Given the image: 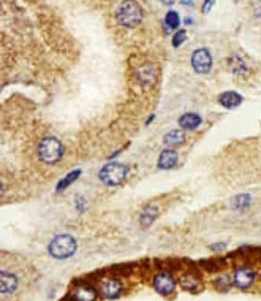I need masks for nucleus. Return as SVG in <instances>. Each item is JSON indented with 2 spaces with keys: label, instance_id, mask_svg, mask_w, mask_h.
<instances>
[{
  "label": "nucleus",
  "instance_id": "obj_1",
  "mask_svg": "<svg viewBox=\"0 0 261 301\" xmlns=\"http://www.w3.org/2000/svg\"><path fill=\"white\" fill-rule=\"evenodd\" d=\"M116 19L122 27L133 29L143 21V8L136 0H124L116 10Z\"/></svg>",
  "mask_w": 261,
  "mask_h": 301
},
{
  "label": "nucleus",
  "instance_id": "obj_2",
  "mask_svg": "<svg viewBox=\"0 0 261 301\" xmlns=\"http://www.w3.org/2000/svg\"><path fill=\"white\" fill-rule=\"evenodd\" d=\"M49 254L57 260H65L75 255V252L78 251V243L76 239L71 235H57L51 239V243L48 246Z\"/></svg>",
  "mask_w": 261,
  "mask_h": 301
},
{
  "label": "nucleus",
  "instance_id": "obj_3",
  "mask_svg": "<svg viewBox=\"0 0 261 301\" xmlns=\"http://www.w3.org/2000/svg\"><path fill=\"white\" fill-rule=\"evenodd\" d=\"M64 156V144L56 137H44L38 144V157L48 165L57 163Z\"/></svg>",
  "mask_w": 261,
  "mask_h": 301
},
{
  "label": "nucleus",
  "instance_id": "obj_4",
  "mask_svg": "<svg viewBox=\"0 0 261 301\" xmlns=\"http://www.w3.org/2000/svg\"><path fill=\"white\" fill-rule=\"evenodd\" d=\"M129 176V166L119 162H111L106 163L102 170L98 173V178L103 184L114 187V185H120Z\"/></svg>",
  "mask_w": 261,
  "mask_h": 301
},
{
  "label": "nucleus",
  "instance_id": "obj_5",
  "mask_svg": "<svg viewBox=\"0 0 261 301\" xmlns=\"http://www.w3.org/2000/svg\"><path fill=\"white\" fill-rule=\"evenodd\" d=\"M257 280V271L250 266H239L233 274L234 287L239 290H249Z\"/></svg>",
  "mask_w": 261,
  "mask_h": 301
},
{
  "label": "nucleus",
  "instance_id": "obj_6",
  "mask_svg": "<svg viewBox=\"0 0 261 301\" xmlns=\"http://www.w3.org/2000/svg\"><path fill=\"white\" fill-rule=\"evenodd\" d=\"M192 67L199 75H204L212 67V56L207 48H198L192 54Z\"/></svg>",
  "mask_w": 261,
  "mask_h": 301
},
{
  "label": "nucleus",
  "instance_id": "obj_7",
  "mask_svg": "<svg viewBox=\"0 0 261 301\" xmlns=\"http://www.w3.org/2000/svg\"><path fill=\"white\" fill-rule=\"evenodd\" d=\"M153 289H155L157 293L163 297H170L171 293L176 290V280L171 276L170 273H158L155 274V278H153Z\"/></svg>",
  "mask_w": 261,
  "mask_h": 301
},
{
  "label": "nucleus",
  "instance_id": "obj_8",
  "mask_svg": "<svg viewBox=\"0 0 261 301\" xmlns=\"http://www.w3.org/2000/svg\"><path fill=\"white\" fill-rule=\"evenodd\" d=\"M136 78H138L139 84H141L144 89L151 88V86L155 83V79H157L155 67H153L151 62H146L143 65H139L138 70H136Z\"/></svg>",
  "mask_w": 261,
  "mask_h": 301
},
{
  "label": "nucleus",
  "instance_id": "obj_9",
  "mask_svg": "<svg viewBox=\"0 0 261 301\" xmlns=\"http://www.w3.org/2000/svg\"><path fill=\"white\" fill-rule=\"evenodd\" d=\"M124 290V285L119 279H105L102 284H100V293L106 298V300H114L117 298Z\"/></svg>",
  "mask_w": 261,
  "mask_h": 301
},
{
  "label": "nucleus",
  "instance_id": "obj_10",
  "mask_svg": "<svg viewBox=\"0 0 261 301\" xmlns=\"http://www.w3.org/2000/svg\"><path fill=\"white\" fill-rule=\"evenodd\" d=\"M18 284H19V280L13 273H6V271L0 273V290H2L3 295L16 292Z\"/></svg>",
  "mask_w": 261,
  "mask_h": 301
},
{
  "label": "nucleus",
  "instance_id": "obj_11",
  "mask_svg": "<svg viewBox=\"0 0 261 301\" xmlns=\"http://www.w3.org/2000/svg\"><path fill=\"white\" fill-rule=\"evenodd\" d=\"M218 103L222 105L223 108H226V110H234V108H238L240 103H242V97H240L238 92L228 91V92L220 93Z\"/></svg>",
  "mask_w": 261,
  "mask_h": 301
},
{
  "label": "nucleus",
  "instance_id": "obj_12",
  "mask_svg": "<svg viewBox=\"0 0 261 301\" xmlns=\"http://www.w3.org/2000/svg\"><path fill=\"white\" fill-rule=\"evenodd\" d=\"M179 163V156H177V152L176 151H173V149H166L163 151L162 154H160V157H158V168H162V170H171L174 168Z\"/></svg>",
  "mask_w": 261,
  "mask_h": 301
},
{
  "label": "nucleus",
  "instance_id": "obj_13",
  "mask_svg": "<svg viewBox=\"0 0 261 301\" xmlns=\"http://www.w3.org/2000/svg\"><path fill=\"white\" fill-rule=\"evenodd\" d=\"M203 124V117L196 113H185L179 117V125L185 130H196Z\"/></svg>",
  "mask_w": 261,
  "mask_h": 301
},
{
  "label": "nucleus",
  "instance_id": "obj_14",
  "mask_svg": "<svg viewBox=\"0 0 261 301\" xmlns=\"http://www.w3.org/2000/svg\"><path fill=\"white\" fill-rule=\"evenodd\" d=\"M73 298L75 301H97L98 293L92 285H81L73 290Z\"/></svg>",
  "mask_w": 261,
  "mask_h": 301
},
{
  "label": "nucleus",
  "instance_id": "obj_15",
  "mask_svg": "<svg viewBox=\"0 0 261 301\" xmlns=\"http://www.w3.org/2000/svg\"><path fill=\"white\" fill-rule=\"evenodd\" d=\"M184 141H185V135H184V132L179 129L171 130L163 137V144L168 146V148H177V146H180Z\"/></svg>",
  "mask_w": 261,
  "mask_h": 301
},
{
  "label": "nucleus",
  "instance_id": "obj_16",
  "mask_svg": "<svg viewBox=\"0 0 261 301\" xmlns=\"http://www.w3.org/2000/svg\"><path fill=\"white\" fill-rule=\"evenodd\" d=\"M179 282L184 290H189V292H198L201 289V282L193 274H182Z\"/></svg>",
  "mask_w": 261,
  "mask_h": 301
},
{
  "label": "nucleus",
  "instance_id": "obj_17",
  "mask_svg": "<svg viewBox=\"0 0 261 301\" xmlns=\"http://www.w3.org/2000/svg\"><path fill=\"white\" fill-rule=\"evenodd\" d=\"M157 216H158L157 206L149 205V206H146V208L143 209L141 214H139V222H141L143 227H149V225H152L153 220L157 219Z\"/></svg>",
  "mask_w": 261,
  "mask_h": 301
},
{
  "label": "nucleus",
  "instance_id": "obj_18",
  "mask_svg": "<svg viewBox=\"0 0 261 301\" xmlns=\"http://www.w3.org/2000/svg\"><path fill=\"white\" fill-rule=\"evenodd\" d=\"M252 205V197L249 195V193H240V195L234 197L233 202H231V209L234 211H245L249 206Z\"/></svg>",
  "mask_w": 261,
  "mask_h": 301
},
{
  "label": "nucleus",
  "instance_id": "obj_19",
  "mask_svg": "<svg viewBox=\"0 0 261 301\" xmlns=\"http://www.w3.org/2000/svg\"><path fill=\"white\" fill-rule=\"evenodd\" d=\"M228 67H230L231 73H234V75H239V76H240V75H245V73L249 71V69H247V64H245L239 56L230 57Z\"/></svg>",
  "mask_w": 261,
  "mask_h": 301
},
{
  "label": "nucleus",
  "instance_id": "obj_20",
  "mask_svg": "<svg viewBox=\"0 0 261 301\" xmlns=\"http://www.w3.org/2000/svg\"><path fill=\"white\" fill-rule=\"evenodd\" d=\"M180 24V18L177 15V11H168L165 16V30L171 32V29H177Z\"/></svg>",
  "mask_w": 261,
  "mask_h": 301
},
{
  "label": "nucleus",
  "instance_id": "obj_21",
  "mask_svg": "<svg viewBox=\"0 0 261 301\" xmlns=\"http://www.w3.org/2000/svg\"><path fill=\"white\" fill-rule=\"evenodd\" d=\"M79 175H81V170H73V171H70L64 179H60V183L57 184V192L65 190L70 184L75 183V181L79 178Z\"/></svg>",
  "mask_w": 261,
  "mask_h": 301
},
{
  "label": "nucleus",
  "instance_id": "obj_22",
  "mask_svg": "<svg viewBox=\"0 0 261 301\" xmlns=\"http://www.w3.org/2000/svg\"><path fill=\"white\" fill-rule=\"evenodd\" d=\"M216 285H217V289H218V290H222V292L230 290V287L234 285V282H233V276H220V278L217 279Z\"/></svg>",
  "mask_w": 261,
  "mask_h": 301
},
{
  "label": "nucleus",
  "instance_id": "obj_23",
  "mask_svg": "<svg viewBox=\"0 0 261 301\" xmlns=\"http://www.w3.org/2000/svg\"><path fill=\"white\" fill-rule=\"evenodd\" d=\"M185 37H187L185 30H177L176 33H174V37H173V46L174 48H179V46L185 42Z\"/></svg>",
  "mask_w": 261,
  "mask_h": 301
},
{
  "label": "nucleus",
  "instance_id": "obj_24",
  "mask_svg": "<svg viewBox=\"0 0 261 301\" xmlns=\"http://www.w3.org/2000/svg\"><path fill=\"white\" fill-rule=\"evenodd\" d=\"M214 5H216V0H204V2H203V6H201V10H203L204 15H207V13L211 11V8H212Z\"/></svg>",
  "mask_w": 261,
  "mask_h": 301
},
{
  "label": "nucleus",
  "instance_id": "obj_25",
  "mask_svg": "<svg viewBox=\"0 0 261 301\" xmlns=\"http://www.w3.org/2000/svg\"><path fill=\"white\" fill-rule=\"evenodd\" d=\"M225 247H226V243H217V244H212L211 249L216 251V252H218V251H223Z\"/></svg>",
  "mask_w": 261,
  "mask_h": 301
},
{
  "label": "nucleus",
  "instance_id": "obj_26",
  "mask_svg": "<svg viewBox=\"0 0 261 301\" xmlns=\"http://www.w3.org/2000/svg\"><path fill=\"white\" fill-rule=\"evenodd\" d=\"M76 200H78V203H76V205H78V211L83 212V211H84V198H83V197H78Z\"/></svg>",
  "mask_w": 261,
  "mask_h": 301
},
{
  "label": "nucleus",
  "instance_id": "obj_27",
  "mask_svg": "<svg viewBox=\"0 0 261 301\" xmlns=\"http://www.w3.org/2000/svg\"><path fill=\"white\" fill-rule=\"evenodd\" d=\"M192 23H193V19H192V18H185V24H187V25H190Z\"/></svg>",
  "mask_w": 261,
  "mask_h": 301
},
{
  "label": "nucleus",
  "instance_id": "obj_28",
  "mask_svg": "<svg viewBox=\"0 0 261 301\" xmlns=\"http://www.w3.org/2000/svg\"><path fill=\"white\" fill-rule=\"evenodd\" d=\"M163 2H166V3H174V0H163Z\"/></svg>",
  "mask_w": 261,
  "mask_h": 301
}]
</instances>
